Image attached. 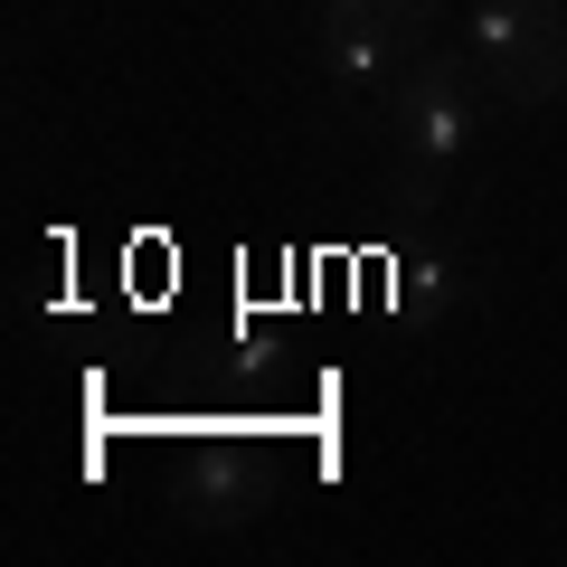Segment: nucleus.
Here are the masks:
<instances>
[{
  "label": "nucleus",
  "mask_w": 567,
  "mask_h": 567,
  "mask_svg": "<svg viewBox=\"0 0 567 567\" xmlns=\"http://www.w3.org/2000/svg\"><path fill=\"white\" fill-rule=\"evenodd\" d=\"M483 58L473 48H425L406 76L379 85V142H388V199L406 208V218H425V208L445 199L454 162H464L473 123H483Z\"/></svg>",
  "instance_id": "1"
},
{
  "label": "nucleus",
  "mask_w": 567,
  "mask_h": 567,
  "mask_svg": "<svg viewBox=\"0 0 567 567\" xmlns=\"http://www.w3.org/2000/svg\"><path fill=\"white\" fill-rule=\"evenodd\" d=\"M275 483H284V454L265 445V435H199V445L171 464V511H181L199 539H227V529H246L275 502Z\"/></svg>",
  "instance_id": "4"
},
{
  "label": "nucleus",
  "mask_w": 567,
  "mask_h": 567,
  "mask_svg": "<svg viewBox=\"0 0 567 567\" xmlns=\"http://www.w3.org/2000/svg\"><path fill=\"white\" fill-rule=\"evenodd\" d=\"M473 58L492 76V104L539 114L567 95V0H473Z\"/></svg>",
  "instance_id": "2"
},
{
  "label": "nucleus",
  "mask_w": 567,
  "mask_h": 567,
  "mask_svg": "<svg viewBox=\"0 0 567 567\" xmlns=\"http://www.w3.org/2000/svg\"><path fill=\"white\" fill-rule=\"evenodd\" d=\"M445 0H322V76L341 95H379L435 48Z\"/></svg>",
  "instance_id": "3"
},
{
  "label": "nucleus",
  "mask_w": 567,
  "mask_h": 567,
  "mask_svg": "<svg viewBox=\"0 0 567 567\" xmlns=\"http://www.w3.org/2000/svg\"><path fill=\"white\" fill-rule=\"evenodd\" d=\"M312 10H322V0H312Z\"/></svg>",
  "instance_id": "7"
},
{
  "label": "nucleus",
  "mask_w": 567,
  "mask_h": 567,
  "mask_svg": "<svg viewBox=\"0 0 567 567\" xmlns=\"http://www.w3.org/2000/svg\"><path fill=\"white\" fill-rule=\"evenodd\" d=\"M454 293H464V275H454V256L435 237H416V227H406V237H388L379 246V312L398 331H435L454 312Z\"/></svg>",
  "instance_id": "5"
},
{
  "label": "nucleus",
  "mask_w": 567,
  "mask_h": 567,
  "mask_svg": "<svg viewBox=\"0 0 567 567\" xmlns=\"http://www.w3.org/2000/svg\"><path fill=\"white\" fill-rule=\"evenodd\" d=\"M218 369H227L237 388H275L284 369H293V350H284V331H275V322H256V312H246V322L218 341Z\"/></svg>",
  "instance_id": "6"
}]
</instances>
